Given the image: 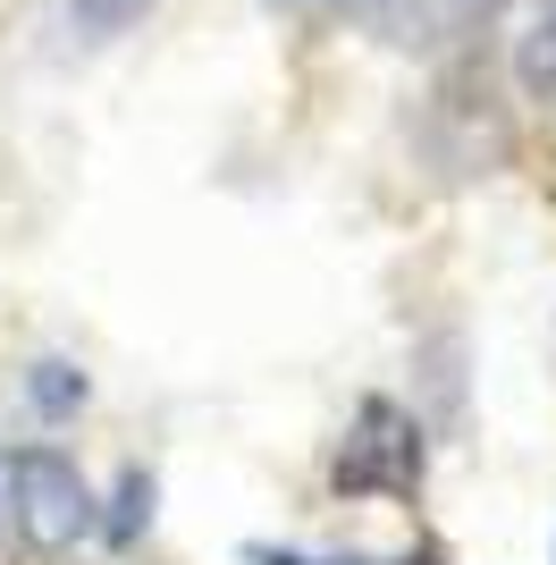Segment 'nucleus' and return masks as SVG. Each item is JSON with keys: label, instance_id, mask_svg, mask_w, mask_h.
I'll return each instance as SVG.
<instances>
[{"label": "nucleus", "instance_id": "7ed1b4c3", "mask_svg": "<svg viewBox=\"0 0 556 565\" xmlns=\"http://www.w3.org/2000/svg\"><path fill=\"white\" fill-rule=\"evenodd\" d=\"M76 9H93V18H101V25H110V18H136V9H143V0H76Z\"/></svg>", "mask_w": 556, "mask_h": 565}, {"label": "nucleus", "instance_id": "f257e3e1", "mask_svg": "<svg viewBox=\"0 0 556 565\" xmlns=\"http://www.w3.org/2000/svg\"><path fill=\"white\" fill-rule=\"evenodd\" d=\"M93 490H85V472L68 465V456H51V448H18V456H0V532L25 548H76L93 532Z\"/></svg>", "mask_w": 556, "mask_h": 565}, {"label": "nucleus", "instance_id": "f03ea898", "mask_svg": "<svg viewBox=\"0 0 556 565\" xmlns=\"http://www.w3.org/2000/svg\"><path fill=\"white\" fill-rule=\"evenodd\" d=\"M60 372H68V363H43V372H34V397H43L51 414H60V405H76V397H85V380H60Z\"/></svg>", "mask_w": 556, "mask_h": 565}, {"label": "nucleus", "instance_id": "20e7f679", "mask_svg": "<svg viewBox=\"0 0 556 565\" xmlns=\"http://www.w3.org/2000/svg\"><path fill=\"white\" fill-rule=\"evenodd\" d=\"M287 9H354V0H287Z\"/></svg>", "mask_w": 556, "mask_h": 565}]
</instances>
